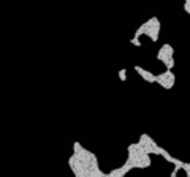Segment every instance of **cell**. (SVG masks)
I'll list each match as a JSON object with an SVG mask.
<instances>
[{
	"label": "cell",
	"mask_w": 190,
	"mask_h": 177,
	"mask_svg": "<svg viewBox=\"0 0 190 177\" xmlns=\"http://www.w3.org/2000/svg\"><path fill=\"white\" fill-rule=\"evenodd\" d=\"M130 43H132L133 46H136V47H139V46H141V41H139V37H133V38L130 40Z\"/></svg>",
	"instance_id": "cell-10"
},
{
	"label": "cell",
	"mask_w": 190,
	"mask_h": 177,
	"mask_svg": "<svg viewBox=\"0 0 190 177\" xmlns=\"http://www.w3.org/2000/svg\"><path fill=\"white\" fill-rule=\"evenodd\" d=\"M166 59H168V56H166V52H165V51L160 47V49H158V52H157V60H160V62H165Z\"/></svg>",
	"instance_id": "cell-7"
},
{
	"label": "cell",
	"mask_w": 190,
	"mask_h": 177,
	"mask_svg": "<svg viewBox=\"0 0 190 177\" xmlns=\"http://www.w3.org/2000/svg\"><path fill=\"white\" fill-rule=\"evenodd\" d=\"M133 70H135V71H136L146 82H149V84H154V82H155V74H152L151 71H148V70H144V68H141L139 65H135Z\"/></svg>",
	"instance_id": "cell-1"
},
{
	"label": "cell",
	"mask_w": 190,
	"mask_h": 177,
	"mask_svg": "<svg viewBox=\"0 0 190 177\" xmlns=\"http://www.w3.org/2000/svg\"><path fill=\"white\" fill-rule=\"evenodd\" d=\"M158 33H160V21L157 19V21L152 24V27L148 30V37L151 38L152 43H155V41L158 40Z\"/></svg>",
	"instance_id": "cell-2"
},
{
	"label": "cell",
	"mask_w": 190,
	"mask_h": 177,
	"mask_svg": "<svg viewBox=\"0 0 190 177\" xmlns=\"http://www.w3.org/2000/svg\"><path fill=\"white\" fill-rule=\"evenodd\" d=\"M125 174H127V169H125L124 166H121V168L111 169V171L108 172V177H124Z\"/></svg>",
	"instance_id": "cell-4"
},
{
	"label": "cell",
	"mask_w": 190,
	"mask_h": 177,
	"mask_svg": "<svg viewBox=\"0 0 190 177\" xmlns=\"http://www.w3.org/2000/svg\"><path fill=\"white\" fill-rule=\"evenodd\" d=\"M155 82L160 84L163 89L166 90H171L170 89V82H168V76H166V73H162V74H155Z\"/></svg>",
	"instance_id": "cell-3"
},
{
	"label": "cell",
	"mask_w": 190,
	"mask_h": 177,
	"mask_svg": "<svg viewBox=\"0 0 190 177\" xmlns=\"http://www.w3.org/2000/svg\"><path fill=\"white\" fill-rule=\"evenodd\" d=\"M119 79L121 81H127V70L125 68H122V70H119Z\"/></svg>",
	"instance_id": "cell-9"
},
{
	"label": "cell",
	"mask_w": 190,
	"mask_h": 177,
	"mask_svg": "<svg viewBox=\"0 0 190 177\" xmlns=\"http://www.w3.org/2000/svg\"><path fill=\"white\" fill-rule=\"evenodd\" d=\"M163 63L166 65V70H173V66H174V59H173V57H168Z\"/></svg>",
	"instance_id": "cell-8"
},
{
	"label": "cell",
	"mask_w": 190,
	"mask_h": 177,
	"mask_svg": "<svg viewBox=\"0 0 190 177\" xmlns=\"http://www.w3.org/2000/svg\"><path fill=\"white\" fill-rule=\"evenodd\" d=\"M73 152H75V154H78V155H87L89 150H87L86 147H82V145L76 141V142L73 144Z\"/></svg>",
	"instance_id": "cell-5"
},
{
	"label": "cell",
	"mask_w": 190,
	"mask_h": 177,
	"mask_svg": "<svg viewBox=\"0 0 190 177\" xmlns=\"http://www.w3.org/2000/svg\"><path fill=\"white\" fill-rule=\"evenodd\" d=\"M181 169H182L181 166H174V169H173V172H171L170 175H171V177H176V175H178V172H179Z\"/></svg>",
	"instance_id": "cell-11"
},
{
	"label": "cell",
	"mask_w": 190,
	"mask_h": 177,
	"mask_svg": "<svg viewBox=\"0 0 190 177\" xmlns=\"http://www.w3.org/2000/svg\"><path fill=\"white\" fill-rule=\"evenodd\" d=\"M162 49L166 52V56H168V57H173V54H174V49H173V46H171V44H168V43H166V44H163V46H162Z\"/></svg>",
	"instance_id": "cell-6"
}]
</instances>
